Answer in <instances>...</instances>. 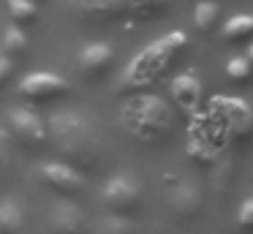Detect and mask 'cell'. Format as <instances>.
Instances as JSON below:
<instances>
[{"instance_id":"6da1fadb","label":"cell","mask_w":253,"mask_h":234,"mask_svg":"<svg viewBox=\"0 0 253 234\" xmlns=\"http://www.w3.org/2000/svg\"><path fill=\"white\" fill-rule=\"evenodd\" d=\"M46 139L57 147L63 163L68 166L93 169L95 161L101 158V141L95 136L93 125L82 117L79 112H60L49 120L46 125Z\"/></svg>"},{"instance_id":"7a4b0ae2","label":"cell","mask_w":253,"mask_h":234,"mask_svg":"<svg viewBox=\"0 0 253 234\" xmlns=\"http://www.w3.org/2000/svg\"><path fill=\"white\" fill-rule=\"evenodd\" d=\"M123 128L136 139H164L174 131V114L171 106L158 95H133L123 109Z\"/></svg>"},{"instance_id":"3957f363","label":"cell","mask_w":253,"mask_h":234,"mask_svg":"<svg viewBox=\"0 0 253 234\" xmlns=\"http://www.w3.org/2000/svg\"><path fill=\"white\" fill-rule=\"evenodd\" d=\"M185 44H188V36L180 30L153 41L147 49H142V52L131 60V65H128V71H126V87L139 90V87H144L147 82H153L155 74L164 71L166 65L171 63V57H174L177 52H182Z\"/></svg>"},{"instance_id":"277c9868","label":"cell","mask_w":253,"mask_h":234,"mask_svg":"<svg viewBox=\"0 0 253 234\" xmlns=\"http://www.w3.org/2000/svg\"><path fill=\"white\" fill-rule=\"evenodd\" d=\"M101 199H104L106 210L112 215H131L139 207V201H142V185L133 177H128V174H117V177H112L104 185Z\"/></svg>"},{"instance_id":"5b68a950","label":"cell","mask_w":253,"mask_h":234,"mask_svg":"<svg viewBox=\"0 0 253 234\" xmlns=\"http://www.w3.org/2000/svg\"><path fill=\"white\" fill-rule=\"evenodd\" d=\"M169 5L171 0H104L101 19H153Z\"/></svg>"},{"instance_id":"8992f818","label":"cell","mask_w":253,"mask_h":234,"mask_svg":"<svg viewBox=\"0 0 253 234\" xmlns=\"http://www.w3.org/2000/svg\"><path fill=\"white\" fill-rule=\"evenodd\" d=\"M19 93L28 101H52V98L68 95L71 85H68V79L52 74V71H39V74H30L19 82Z\"/></svg>"},{"instance_id":"52a82bcc","label":"cell","mask_w":253,"mask_h":234,"mask_svg":"<svg viewBox=\"0 0 253 234\" xmlns=\"http://www.w3.org/2000/svg\"><path fill=\"white\" fill-rule=\"evenodd\" d=\"M8 128L14 139L25 147H44L46 144V125L30 109H11L8 112Z\"/></svg>"},{"instance_id":"ba28073f","label":"cell","mask_w":253,"mask_h":234,"mask_svg":"<svg viewBox=\"0 0 253 234\" xmlns=\"http://www.w3.org/2000/svg\"><path fill=\"white\" fill-rule=\"evenodd\" d=\"M39 174H41V180L46 183V188L57 190V193H63V196H77V193H82V188H84L82 174H79L74 166L63 163V161L41 163Z\"/></svg>"},{"instance_id":"9c48e42d","label":"cell","mask_w":253,"mask_h":234,"mask_svg":"<svg viewBox=\"0 0 253 234\" xmlns=\"http://www.w3.org/2000/svg\"><path fill=\"white\" fill-rule=\"evenodd\" d=\"M215 106L220 109V117L229 123V136L237 141H242L248 134H251V125H253V117H251V106L240 98H218Z\"/></svg>"},{"instance_id":"30bf717a","label":"cell","mask_w":253,"mask_h":234,"mask_svg":"<svg viewBox=\"0 0 253 234\" xmlns=\"http://www.w3.org/2000/svg\"><path fill=\"white\" fill-rule=\"evenodd\" d=\"M202 204H204V193L196 183H182L171 190L169 196V207L177 218H196L202 212Z\"/></svg>"},{"instance_id":"8fae6325","label":"cell","mask_w":253,"mask_h":234,"mask_svg":"<svg viewBox=\"0 0 253 234\" xmlns=\"http://www.w3.org/2000/svg\"><path fill=\"white\" fill-rule=\"evenodd\" d=\"M77 63H79V68H82L87 76H101V74H106V71L112 68V63H115V52H112L109 44L93 41V44H87V47L79 52Z\"/></svg>"},{"instance_id":"7c38bea8","label":"cell","mask_w":253,"mask_h":234,"mask_svg":"<svg viewBox=\"0 0 253 234\" xmlns=\"http://www.w3.org/2000/svg\"><path fill=\"white\" fill-rule=\"evenodd\" d=\"M202 82L196 74H180L171 79V98L182 112H196L202 106Z\"/></svg>"},{"instance_id":"4fadbf2b","label":"cell","mask_w":253,"mask_h":234,"mask_svg":"<svg viewBox=\"0 0 253 234\" xmlns=\"http://www.w3.org/2000/svg\"><path fill=\"white\" fill-rule=\"evenodd\" d=\"M84 226H87V218H84L82 207L74 201H60L52 210V232L55 234H82Z\"/></svg>"},{"instance_id":"5bb4252c","label":"cell","mask_w":253,"mask_h":234,"mask_svg":"<svg viewBox=\"0 0 253 234\" xmlns=\"http://www.w3.org/2000/svg\"><path fill=\"white\" fill-rule=\"evenodd\" d=\"M25 232V212L14 199L0 201V234H22Z\"/></svg>"},{"instance_id":"9a60e30c","label":"cell","mask_w":253,"mask_h":234,"mask_svg":"<svg viewBox=\"0 0 253 234\" xmlns=\"http://www.w3.org/2000/svg\"><path fill=\"white\" fill-rule=\"evenodd\" d=\"M0 57L11 60V63H17L19 57H22L25 52H28V36H25L22 27L11 25L6 33H3V41H0Z\"/></svg>"},{"instance_id":"2e32d148","label":"cell","mask_w":253,"mask_h":234,"mask_svg":"<svg viewBox=\"0 0 253 234\" xmlns=\"http://www.w3.org/2000/svg\"><path fill=\"white\" fill-rule=\"evenodd\" d=\"M251 33H253V19L248 14H237V16H231V19L223 25V38L231 41V44L248 41Z\"/></svg>"},{"instance_id":"e0dca14e","label":"cell","mask_w":253,"mask_h":234,"mask_svg":"<svg viewBox=\"0 0 253 234\" xmlns=\"http://www.w3.org/2000/svg\"><path fill=\"white\" fill-rule=\"evenodd\" d=\"M8 16L17 27H28L39 19V8L33 0H8Z\"/></svg>"},{"instance_id":"ac0fdd59","label":"cell","mask_w":253,"mask_h":234,"mask_svg":"<svg viewBox=\"0 0 253 234\" xmlns=\"http://www.w3.org/2000/svg\"><path fill=\"white\" fill-rule=\"evenodd\" d=\"M218 22V3L215 0H199L196 8H193V25L202 33H210Z\"/></svg>"},{"instance_id":"d6986e66","label":"cell","mask_w":253,"mask_h":234,"mask_svg":"<svg viewBox=\"0 0 253 234\" xmlns=\"http://www.w3.org/2000/svg\"><path fill=\"white\" fill-rule=\"evenodd\" d=\"M98 234H139L126 215H106L98 223Z\"/></svg>"},{"instance_id":"ffe728a7","label":"cell","mask_w":253,"mask_h":234,"mask_svg":"<svg viewBox=\"0 0 253 234\" xmlns=\"http://www.w3.org/2000/svg\"><path fill=\"white\" fill-rule=\"evenodd\" d=\"M226 76L231 82H248V76H251V57H231L226 63Z\"/></svg>"},{"instance_id":"44dd1931","label":"cell","mask_w":253,"mask_h":234,"mask_svg":"<svg viewBox=\"0 0 253 234\" xmlns=\"http://www.w3.org/2000/svg\"><path fill=\"white\" fill-rule=\"evenodd\" d=\"M101 3H104V0H66L68 8L79 11V14L87 16V19H101Z\"/></svg>"},{"instance_id":"7402d4cb","label":"cell","mask_w":253,"mask_h":234,"mask_svg":"<svg viewBox=\"0 0 253 234\" xmlns=\"http://www.w3.org/2000/svg\"><path fill=\"white\" fill-rule=\"evenodd\" d=\"M11 166V136L6 131H0V177Z\"/></svg>"},{"instance_id":"603a6c76","label":"cell","mask_w":253,"mask_h":234,"mask_svg":"<svg viewBox=\"0 0 253 234\" xmlns=\"http://www.w3.org/2000/svg\"><path fill=\"white\" fill-rule=\"evenodd\" d=\"M237 223H240V229H251L253 226V199L242 201L240 212H237Z\"/></svg>"},{"instance_id":"cb8c5ba5","label":"cell","mask_w":253,"mask_h":234,"mask_svg":"<svg viewBox=\"0 0 253 234\" xmlns=\"http://www.w3.org/2000/svg\"><path fill=\"white\" fill-rule=\"evenodd\" d=\"M11 74H14V63L6 57H0V90L6 87V82L11 79Z\"/></svg>"}]
</instances>
